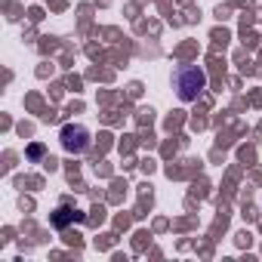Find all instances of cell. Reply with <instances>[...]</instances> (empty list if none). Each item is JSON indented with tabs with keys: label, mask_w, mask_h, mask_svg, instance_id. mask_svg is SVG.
<instances>
[{
	"label": "cell",
	"mask_w": 262,
	"mask_h": 262,
	"mask_svg": "<svg viewBox=\"0 0 262 262\" xmlns=\"http://www.w3.org/2000/svg\"><path fill=\"white\" fill-rule=\"evenodd\" d=\"M59 139H62V148H65V151L83 155V151L90 148V129L80 126V123H65L62 133H59Z\"/></svg>",
	"instance_id": "cell-2"
},
{
	"label": "cell",
	"mask_w": 262,
	"mask_h": 262,
	"mask_svg": "<svg viewBox=\"0 0 262 262\" xmlns=\"http://www.w3.org/2000/svg\"><path fill=\"white\" fill-rule=\"evenodd\" d=\"M80 219H83V216H80L77 210H71V207H65V204H62V207H59V210L53 213V225H56V228H65L68 222H80Z\"/></svg>",
	"instance_id": "cell-3"
},
{
	"label": "cell",
	"mask_w": 262,
	"mask_h": 262,
	"mask_svg": "<svg viewBox=\"0 0 262 262\" xmlns=\"http://www.w3.org/2000/svg\"><path fill=\"white\" fill-rule=\"evenodd\" d=\"M173 86H176V96L182 102H194L207 90V74L201 65H179L173 74Z\"/></svg>",
	"instance_id": "cell-1"
}]
</instances>
